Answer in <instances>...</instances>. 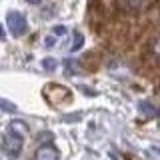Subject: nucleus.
<instances>
[{
  "label": "nucleus",
  "instance_id": "obj_1",
  "mask_svg": "<svg viewBox=\"0 0 160 160\" xmlns=\"http://www.w3.org/2000/svg\"><path fill=\"white\" fill-rule=\"evenodd\" d=\"M28 132V124L22 122V120H14L10 122L8 130L4 132L2 136V142H0V148L2 152L10 158H18L20 152H22V146H24V136Z\"/></svg>",
  "mask_w": 160,
  "mask_h": 160
},
{
  "label": "nucleus",
  "instance_id": "obj_2",
  "mask_svg": "<svg viewBox=\"0 0 160 160\" xmlns=\"http://www.w3.org/2000/svg\"><path fill=\"white\" fill-rule=\"evenodd\" d=\"M6 26L12 32V36H24L28 32V20L20 12H8L6 16Z\"/></svg>",
  "mask_w": 160,
  "mask_h": 160
},
{
  "label": "nucleus",
  "instance_id": "obj_3",
  "mask_svg": "<svg viewBox=\"0 0 160 160\" xmlns=\"http://www.w3.org/2000/svg\"><path fill=\"white\" fill-rule=\"evenodd\" d=\"M34 160H60V152L52 144H42L34 152Z\"/></svg>",
  "mask_w": 160,
  "mask_h": 160
},
{
  "label": "nucleus",
  "instance_id": "obj_4",
  "mask_svg": "<svg viewBox=\"0 0 160 160\" xmlns=\"http://www.w3.org/2000/svg\"><path fill=\"white\" fill-rule=\"evenodd\" d=\"M138 106H140V110H142V114H146V116H154V118H158V116H160V108H158V106H154V104H152V102H148V100L140 102Z\"/></svg>",
  "mask_w": 160,
  "mask_h": 160
},
{
  "label": "nucleus",
  "instance_id": "obj_5",
  "mask_svg": "<svg viewBox=\"0 0 160 160\" xmlns=\"http://www.w3.org/2000/svg\"><path fill=\"white\" fill-rule=\"evenodd\" d=\"M82 46H84V34L80 32V30H74V32H72V44H70L68 50L74 54V52H78Z\"/></svg>",
  "mask_w": 160,
  "mask_h": 160
},
{
  "label": "nucleus",
  "instance_id": "obj_6",
  "mask_svg": "<svg viewBox=\"0 0 160 160\" xmlns=\"http://www.w3.org/2000/svg\"><path fill=\"white\" fill-rule=\"evenodd\" d=\"M0 110H2V112H8V114H16L18 112V106L14 102H10V100L0 98Z\"/></svg>",
  "mask_w": 160,
  "mask_h": 160
},
{
  "label": "nucleus",
  "instance_id": "obj_7",
  "mask_svg": "<svg viewBox=\"0 0 160 160\" xmlns=\"http://www.w3.org/2000/svg\"><path fill=\"white\" fill-rule=\"evenodd\" d=\"M150 4V0H128V6L132 10H144Z\"/></svg>",
  "mask_w": 160,
  "mask_h": 160
},
{
  "label": "nucleus",
  "instance_id": "obj_8",
  "mask_svg": "<svg viewBox=\"0 0 160 160\" xmlns=\"http://www.w3.org/2000/svg\"><path fill=\"white\" fill-rule=\"evenodd\" d=\"M42 66H44V70H50V72H52V70H56L58 68V60L56 58H44L42 60Z\"/></svg>",
  "mask_w": 160,
  "mask_h": 160
},
{
  "label": "nucleus",
  "instance_id": "obj_9",
  "mask_svg": "<svg viewBox=\"0 0 160 160\" xmlns=\"http://www.w3.org/2000/svg\"><path fill=\"white\" fill-rule=\"evenodd\" d=\"M66 32H68V28L62 26V24H56V26H52V30H50V34H54L56 38H62Z\"/></svg>",
  "mask_w": 160,
  "mask_h": 160
},
{
  "label": "nucleus",
  "instance_id": "obj_10",
  "mask_svg": "<svg viewBox=\"0 0 160 160\" xmlns=\"http://www.w3.org/2000/svg\"><path fill=\"white\" fill-rule=\"evenodd\" d=\"M148 154H150V156H154L156 160H160V144H152V146L148 148Z\"/></svg>",
  "mask_w": 160,
  "mask_h": 160
},
{
  "label": "nucleus",
  "instance_id": "obj_11",
  "mask_svg": "<svg viewBox=\"0 0 160 160\" xmlns=\"http://www.w3.org/2000/svg\"><path fill=\"white\" fill-rule=\"evenodd\" d=\"M56 40H58V38L54 36V34H48V36L44 38V44H46V46L50 48V46H54V44H56Z\"/></svg>",
  "mask_w": 160,
  "mask_h": 160
},
{
  "label": "nucleus",
  "instance_id": "obj_12",
  "mask_svg": "<svg viewBox=\"0 0 160 160\" xmlns=\"http://www.w3.org/2000/svg\"><path fill=\"white\" fill-rule=\"evenodd\" d=\"M152 50H154V54H156V56L160 58V38L156 40V42H154V46H152Z\"/></svg>",
  "mask_w": 160,
  "mask_h": 160
},
{
  "label": "nucleus",
  "instance_id": "obj_13",
  "mask_svg": "<svg viewBox=\"0 0 160 160\" xmlns=\"http://www.w3.org/2000/svg\"><path fill=\"white\" fill-rule=\"evenodd\" d=\"M82 118V114H74V116H64V120L66 122H74V120H80Z\"/></svg>",
  "mask_w": 160,
  "mask_h": 160
},
{
  "label": "nucleus",
  "instance_id": "obj_14",
  "mask_svg": "<svg viewBox=\"0 0 160 160\" xmlns=\"http://www.w3.org/2000/svg\"><path fill=\"white\" fill-rule=\"evenodd\" d=\"M26 2H28V4H32V6H40L44 0H26Z\"/></svg>",
  "mask_w": 160,
  "mask_h": 160
},
{
  "label": "nucleus",
  "instance_id": "obj_15",
  "mask_svg": "<svg viewBox=\"0 0 160 160\" xmlns=\"http://www.w3.org/2000/svg\"><path fill=\"white\" fill-rule=\"evenodd\" d=\"M4 38H6V34H4V28L0 26V40H4Z\"/></svg>",
  "mask_w": 160,
  "mask_h": 160
}]
</instances>
